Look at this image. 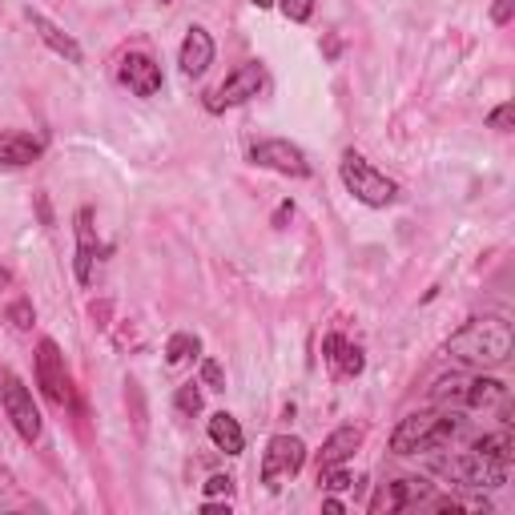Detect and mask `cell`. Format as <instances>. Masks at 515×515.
Returning a JSON list of instances; mask_svg holds the SVG:
<instances>
[{
  "mask_svg": "<svg viewBox=\"0 0 515 515\" xmlns=\"http://www.w3.org/2000/svg\"><path fill=\"white\" fill-rule=\"evenodd\" d=\"M511 347H515L511 322L503 314H483V318H471L459 334H451L447 355L467 367H499V363H507Z\"/></svg>",
  "mask_w": 515,
  "mask_h": 515,
  "instance_id": "1",
  "label": "cell"
},
{
  "mask_svg": "<svg viewBox=\"0 0 515 515\" xmlns=\"http://www.w3.org/2000/svg\"><path fill=\"white\" fill-rule=\"evenodd\" d=\"M455 435H459L455 415H447V411H415L395 427L391 451L395 455H431V451L447 447Z\"/></svg>",
  "mask_w": 515,
  "mask_h": 515,
  "instance_id": "2",
  "label": "cell"
},
{
  "mask_svg": "<svg viewBox=\"0 0 515 515\" xmlns=\"http://www.w3.org/2000/svg\"><path fill=\"white\" fill-rule=\"evenodd\" d=\"M338 178H342V186H347V194H351L355 202H363V206H371V210H387V206L399 202V186H395L387 174H379V169H375L359 149L342 153Z\"/></svg>",
  "mask_w": 515,
  "mask_h": 515,
  "instance_id": "3",
  "label": "cell"
},
{
  "mask_svg": "<svg viewBox=\"0 0 515 515\" xmlns=\"http://www.w3.org/2000/svg\"><path fill=\"white\" fill-rule=\"evenodd\" d=\"M0 403H5V415H9V423L17 427V435L25 439V443H37L41 439V411H37V403H33V391L25 387V379L17 375V371H0Z\"/></svg>",
  "mask_w": 515,
  "mask_h": 515,
  "instance_id": "4",
  "label": "cell"
},
{
  "mask_svg": "<svg viewBox=\"0 0 515 515\" xmlns=\"http://www.w3.org/2000/svg\"><path fill=\"white\" fill-rule=\"evenodd\" d=\"M439 475H447L451 483L467 487V491H495L507 483V467L475 455V451H463V455H451V459H439L435 463Z\"/></svg>",
  "mask_w": 515,
  "mask_h": 515,
  "instance_id": "5",
  "label": "cell"
},
{
  "mask_svg": "<svg viewBox=\"0 0 515 515\" xmlns=\"http://www.w3.org/2000/svg\"><path fill=\"white\" fill-rule=\"evenodd\" d=\"M250 161L262 165V169H274L282 178H310V161L306 153L286 141V137H266V141H254L250 145Z\"/></svg>",
  "mask_w": 515,
  "mask_h": 515,
  "instance_id": "6",
  "label": "cell"
},
{
  "mask_svg": "<svg viewBox=\"0 0 515 515\" xmlns=\"http://www.w3.org/2000/svg\"><path fill=\"white\" fill-rule=\"evenodd\" d=\"M262 85H266V69L258 65V61H246V65H238L210 97H206V109H214V113H222V109H234V105H246L250 97H258L262 93Z\"/></svg>",
  "mask_w": 515,
  "mask_h": 515,
  "instance_id": "7",
  "label": "cell"
},
{
  "mask_svg": "<svg viewBox=\"0 0 515 515\" xmlns=\"http://www.w3.org/2000/svg\"><path fill=\"white\" fill-rule=\"evenodd\" d=\"M302 463H306V443L298 435H274L262 451V483L278 487V479L298 475Z\"/></svg>",
  "mask_w": 515,
  "mask_h": 515,
  "instance_id": "8",
  "label": "cell"
},
{
  "mask_svg": "<svg viewBox=\"0 0 515 515\" xmlns=\"http://www.w3.org/2000/svg\"><path fill=\"white\" fill-rule=\"evenodd\" d=\"M37 387L45 391L49 403H57V407L69 403V371H65V355L53 338H41V347H37Z\"/></svg>",
  "mask_w": 515,
  "mask_h": 515,
  "instance_id": "9",
  "label": "cell"
},
{
  "mask_svg": "<svg viewBox=\"0 0 515 515\" xmlns=\"http://www.w3.org/2000/svg\"><path fill=\"white\" fill-rule=\"evenodd\" d=\"M117 81L137 93V97H157L161 93V65L149 57V53H125L121 65H117Z\"/></svg>",
  "mask_w": 515,
  "mask_h": 515,
  "instance_id": "10",
  "label": "cell"
},
{
  "mask_svg": "<svg viewBox=\"0 0 515 515\" xmlns=\"http://www.w3.org/2000/svg\"><path fill=\"white\" fill-rule=\"evenodd\" d=\"M41 153H45V137L21 133V129H0V169H25L41 161Z\"/></svg>",
  "mask_w": 515,
  "mask_h": 515,
  "instance_id": "11",
  "label": "cell"
},
{
  "mask_svg": "<svg viewBox=\"0 0 515 515\" xmlns=\"http://www.w3.org/2000/svg\"><path fill=\"white\" fill-rule=\"evenodd\" d=\"M178 65H182L186 77H202V73L214 65V37H210L202 25H194V29L186 33V41H182V49H178Z\"/></svg>",
  "mask_w": 515,
  "mask_h": 515,
  "instance_id": "12",
  "label": "cell"
},
{
  "mask_svg": "<svg viewBox=\"0 0 515 515\" xmlns=\"http://www.w3.org/2000/svg\"><path fill=\"white\" fill-rule=\"evenodd\" d=\"M359 447H363V427H338V431H330V439L318 451V471L342 467L347 459H355Z\"/></svg>",
  "mask_w": 515,
  "mask_h": 515,
  "instance_id": "13",
  "label": "cell"
},
{
  "mask_svg": "<svg viewBox=\"0 0 515 515\" xmlns=\"http://www.w3.org/2000/svg\"><path fill=\"white\" fill-rule=\"evenodd\" d=\"M93 262H97V226H93V210L81 206L77 210V282L81 286L93 282Z\"/></svg>",
  "mask_w": 515,
  "mask_h": 515,
  "instance_id": "14",
  "label": "cell"
},
{
  "mask_svg": "<svg viewBox=\"0 0 515 515\" xmlns=\"http://www.w3.org/2000/svg\"><path fill=\"white\" fill-rule=\"evenodd\" d=\"M29 25H33V33H37V37H41V41H45V45L57 53V57H65L69 65H81V61H85L81 45H77V41H73V37H69L61 25H53L45 13H29Z\"/></svg>",
  "mask_w": 515,
  "mask_h": 515,
  "instance_id": "15",
  "label": "cell"
},
{
  "mask_svg": "<svg viewBox=\"0 0 515 515\" xmlns=\"http://www.w3.org/2000/svg\"><path fill=\"white\" fill-rule=\"evenodd\" d=\"M322 355H326V363H330L338 375H363V367H367L363 351L355 347V342L342 338V334H326V338H322Z\"/></svg>",
  "mask_w": 515,
  "mask_h": 515,
  "instance_id": "16",
  "label": "cell"
},
{
  "mask_svg": "<svg viewBox=\"0 0 515 515\" xmlns=\"http://www.w3.org/2000/svg\"><path fill=\"white\" fill-rule=\"evenodd\" d=\"M206 431H210V443H214L218 451H226V455H242V451H246V431H242V423H238L234 415H226V411L210 415Z\"/></svg>",
  "mask_w": 515,
  "mask_h": 515,
  "instance_id": "17",
  "label": "cell"
},
{
  "mask_svg": "<svg viewBox=\"0 0 515 515\" xmlns=\"http://www.w3.org/2000/svg\"><path fill=\"white\" fill-rule=\"evenodd\" d=\"M499 403H507V383H499V379H467L463 407L483 411V407H499Z\"/></svg>",
  "mask_w": 515,
  "mask_h": 515,
  "instance_id": "18",
  "label": "cell"
},
{
  "mask_svg": "<svg viewBox=\"0 0 515 515\" xmlns=\"http://www.w3.org/2000/svg\"><path fill=\"white\" fill-rule=\"evenodd\" d=\"M427 495H431V483H427V479H419V475H403V479H395V483H391V507H395V511L419 507Z\"/></svg>",
  "mask_w": 515,
  "mask_h": 515,
  "instance_id": "19",
  "label": "cell"
},
{
  "mask_svg": "<svg viewBox=\"0 0 515 515\" xmlns=\"http://www.w3.org/2000/svg\"><path fill=\"white\" fill-rule=\"evenodd\" d=\"M471 451H475V455H483V459H491V463H499V467H511L515 443H511V435H507V431H495V435L475 439V443H471Z\"/></svg>",
  "mask_w": 515,
  "mask_h": 515,
  "instance_id": "20",
  "label": "cell"
},
{
  "mask_svg": "<svg viewBox=\"0 0 515 515\" xmlns=\"http://www.w3.org/2000/svg\"><path fill=\"white\" fill-rule=\"evenodd\" d=\"M198 351H202V338L190 334V330H178L174 338L165 342V363L169 367H186L190 359H198Z\"/></svg>",
  "mask_w": 515,
  "mask_h": 515,
  "instance_id": "21",
  "label": "cell"
},
{
  "mask_svg": "<svg viewBox=\"0 0 515 515\" xmlns=\"http://www.w3.org/2000/svg\"><path fill=\"white\" fill-rule=\"evenodd\" d=\"M463 395H467V375H443L431 387V403H459L463 407Z\"/></svg>",
  "mask_w": 515,
  "mask_h": 515,
  "instance_id": "22",
  "label": "cell"
},
{
  "mask_svg": "<svg viewBox=\"0 0 515 515\" xmlns=\"http://www.w3.org/2000/svg\"><path fill=\"white\" fill-rule=\"evenodd\" d=\"M318 483H322V491H347V487H355L359 479H355L351 471H342V467H326V471H318Z\"/></svg>",
  "mask_w": 515,
  "mask_h": 515,
  "instance_id": "23",
  "label": "cell"
},
{
  "mask_svg": "<svg viewBox=\"0 0 515 515\" xmlns=\"http://www.w3.org/2000/svg\"><path fill=\"white\" fill-rule=\"evenodd\" d=\"M174 407L182 411V415H198L202 411V391H198V383H186V387H178V395H174Z\"/></svg>",
  "mask_w": 515,
  "mask_h": 515,
  "instance_id": "24",
  "label": "cell"
},
{
  "mask_svg": "<svg viewBox=\"0 0 515 515\" xmlns=\"http://www.w3.org/2000/svg\"><path fill=\"white\" fill-rule=\"evenodd\" d=\"M278 9L286 13V21L306 25V21H310V13H314V0H278Z\"/></svg>",
  "mask_w": 515,
  "mask_h": 515,
  "instance_id": "25",
  "label": "cell"
},
{
  "mask_svg": "<svg viewBox=\"0 0 515 515\" xmlns=\"http://www.w3.org/2000/svg\"><path fill=\"white\" fill-rule=\"evenodd\" d=\"M9 322H13L17 330H29V326L37 322V310H33V302H29V298H17V302L9 306Z\"/></svg>",
  "mask_w": 515,
  "mask_h": 515,
  "instance_id": "26",
  "label": "cell"
},
{
  "mask_svg": "<svg viewBox=\"0 0 515 515\" xmlns=\"http://www.w3.org/2000/svg\"><path fill=\"white\" fill-rule=\"evenodd\" d=\"M511 121H515V105H511V101H503L499 109L487 113V125L499 129V133H511Z\"/></svg>",
  "mask_w": 515,
  "mask_h": 515,
  "instance_id": "27",
  "label": "cell"
},
{
  "mask_svg": "<svg viewBox=\"0 0 515 515\" xmlns=\"http://www.w3.org/2000/svg\"><path fill=\"white\" fill-rule=\"evenodd\" d=\"M202 383H206L210 391H226V375H222L218 359H202Z\"/></svg>",
  "mask_w": 515,
  "mask_h": 515,
  "instance_id": "28",
  "label": "cell"
},
{
  "mask_svg": "<svg viewBox=\"0 0 515 515\" xmlns=\"http://www.w3.org/2000/svg\"><path fill=\"white\" fill-rule=\"evenodd\" d=\"M206 495H210V499H218V495L230 499V495H234V479H230V475H210V479H206Z\"/></svg>",
  "mask_w": 515,
  "mask_h": 515,
  "instance_id": "29",
  "label": "cell"
},
{
  "mask_svg": "<svg viewBox=\"0 0 515 515\" xmlns=\"http://www.w3.org/2000/svg\"><path fill=\"white\" fill-rule=\"evenodd\" d=\"M511 17H515V0H495V5H491V21L495 25H511Z\"/></svg>",
  "mask_w": 515,
  "mask_h": 515,
  "instance_id": "30",
  "label": "cell"
},
{
  "mask_svg": "<svg viewBox=\"0 0 515 515\" xmlns=\"http://www.w3.org/2000/svg\"><path fill=\"white\" fill-rule=\"evenodd\" d=\"M290 218H294V202H282V206H278V210H274V226H278V230H282V226H286V222H290Z\"/></svg>",
  "mask_w": 515,
  "mask_h": 515,
  "instance_id": "31",
  "label": "cell"
},
{
  "mask_svg": "<svg viewBox=\"0 0 515 515\" xmlns=\"http://www.w3.org/2000/svg\"><path fill=\"white\" fill-rule=\"evenodd\" d=\"M202 511H206V515H230V499H226V503H214V499H206V503H202Z\"/></svg>",
  "mask_w": 515,
  "mask_h": 515,
  "instance_id": "32",
  "label": "cell"
},
{
  "mask_svg": "<svg viewBox=\"0 0 515 515\" xmlns=\"http://www.w3.org/2000/svg\"><path fill=\"white\" fill-rule=\"evenodd\" d=\"M37 206H41V222H45V226H53V210H49V198H45V194L37 198Z\"/></svg>",
  "mask_w": 515,
  "mask_h": 515,
  "instance_id": "33",
  "label": "cell"
},
{
  "mask_svg": "<svg viewBox=\"0 0 515 515\" xmlns=\"http://www.w3.org/2000/svg\"><path fill=\"white\" fill-rule=\"evenodd\" d=\"M9 282H13V274H9L5 266H0V290H9Z\"/></svg>",
  "mask_w": 515,
  "mask_h": 515,
  "instance_id": "34",
  "label": "cell"
},
{
  "mask_svg": "<svg viewBox=\"0 0 515 515\" xmlns=\"http://www.w3.org/2000/svg\"><path fill=\"white\" fill-rule=\"evenodd\" d=\"M254 5H258V9H270V5H278V0H254Z\"/></svg>",
  "mask_w": 515,
  "mask_h": 515,
  "instance_id": "35",
  "label": "cell"
},
{
  "mask_svg": "<svg viewBox=\"0 0 515 515\" xmlns=\"http://www.w3.org/2000/svg\"><path fill=\"white\" fill-rule=\"evenodd\" d=\"M161 5H174V0H161Z\"/></svg>",
  "mask_w": 515,
  "mask_h": 515,
  "instance_id": "36",
  "label": "cell"
}]
</instances>
